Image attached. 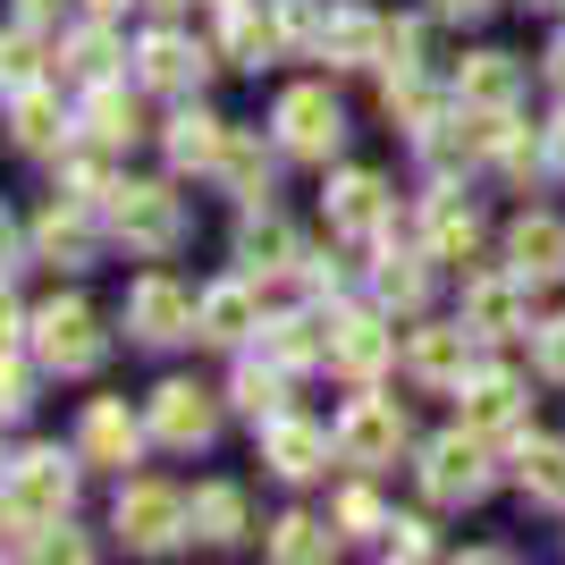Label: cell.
Listing matches in <instances>:
<instances>
[{
    "label": "cell",
    "instance_id": "cell-1",
    "mask_svg": "<svg viewBox=\"0 0 565 565\" xmlns=\"http://www.w3.org/2000/svg\"><path fill=\"white\" fill-rule=\"evenodd\" d=\"M110 354V338H102V312L94 305H76V296H60V305L34 312V363L60 380H85Z\"/></svg>",
    "mask_w": 565,
    "mask_h": 565
},
{
    "label": "cell",
    "instance_id": "cell-2",
    "mask_svg": "<svg viewBox=\"0 0 565 565\" xmlns=\"http://www.w3.org/2000/svg\"><path fill=\"white\" fill-rule=\"evenodd\" d=\"M102 212H110V236L136 245V254H178V236H186V203L169 186H152V178H127Z\"/></svg>",
    "mask_w": 565,
    "mask_h": 565
},
{
    "label": "cell",
    "instance_id": "cell-3",
    "mask_svg": "<svg viewBox=\"0 0 565 565\" xmlns=\"http://www.w3.org/2000/svg\"><path fill=\"white\" fill-rule=\"evenodd\" d=\"M405 439H414V423H405V405H397V397H380V388H363V397L338 414V465H354V472L397 465Z\"/></svg>",
    "mask_w": 565,
    "mask_h": 565
},
{
    "label": "cell",
    "instance_id": "cell-4",
    "mask_svg": "<svg viewBox=\"0 0 565 565\" xmlns=\"http://www.w3.org/2000/svg\"><path fill=\"white\" fill-rule=\"evenodd\" d=\"M110 523H118V541L143 548V557H161V548L194 541V515H186V498L169 490V481H127V490H118V507H110Z\"/></svg>",
    "mask_w": 565,
    "mask_h": 565
},
{
    "label": "cell",
    "instance_id": "cell-5",
    "mask_svg": "<svg viewBox=\"0 0 565 565\" xmlns=\"http://www.w3.org/2000/svg\"><path fill=\"white\" fill-rule=\"evenodd\" d=\"M270 127H279V152H296V161H330L347 143V110H338L330 85H287Z\"/></svg>",
    "mask_w": 565,
    "mask_h": 565
},
{
    "label": "cell",
    "instance_id": "cell-6",
    "mask_svg": "<svg viewBox=\"0 0 565 565\" xmlns=\"http://www.w3.org/2000/svg\"><path fill=\"white\" fill-rule=\"evenodd\" d=\"M405 372L423 380V388H465L481 372V330H472L465 312L456 321H423V330L405 338Z\"/></svg>",
    "mask_w": 565,
    "mask_h": 565
},
{
    "label": "cell",
    "instance_id": "cell-7",
    "mask_svg": "<svg viewBox=\"0 0 565 565\" xmlns=\"http://www.w3.org/2000/svg\"><path fill=\"white\" fill-rule=\"evenodd\" d=\"M338 456V423H312V414H270L262 423V465L279 481H321Z\"/></svg>",
    "mask_w": 565,
    "mask_h": 565
},
{
    "label": "cell",
    "instance_id": "cell-8",
    "mask_svg": "<svg viewBox=\"0 0 565 565\" xmlns=\"http://www.w3.org/2000/svg\"><path fill=\"white\" fill-rule=\"evenodd\" d=\"M490 490V456H481V430H448L423 448V498L430 507H472Z\"/></svg>",
    "mask_w": 565,
    "mask_h": 565
},
{
    "label": "cell",
    "instance_id": "cell-9",
    "mask_svg": "<svg viewBox=\"0 0 565 565\" xmlns=\"http://www.w3.org/2000/svg\"><path fill=\"white\" fill-rule=\"evenodd\" d=\"M76 465H85V456H60V448H25L18 465H9V498H18L25 507V523H60L76 507Z\"/></svg>",
    "mask_w": 565,
    "mask_h": 565
},
{
    "label": "cell",
    "instance_id": "cell-10",
    "mask_svg": "<svg viewBox=\"0 0 565 565\" xmlns=\"http://www.w3.org/2000/svg\"><path fill=\"white\" fill-rule=\"evenodd\" d=\"M127 338L136 347H178V338H194V296L169 270H143L136 287H127Z\"/></svg>",
    "mask_w": 565,
    "mask_h": 565
},
{
    "label": "cell",
    "instance_id": "cell-11",
    "mask_svg": "<svg viewBox=\"0 0 565 565\" xmlns=\"http://www.w3.org/2000/svg\"><path fill=\"white\" fill-rule=\"evenodd\" d=\"M143 423H152V439H161V448H212L220 397H212V388H194V380H161Z\"/></svg>",
    "mask_w": 565,
    "mask_h": 565
},
{
    "label": "cell",
    "instance_id": "cell-12",
    "mask_svg": "<svg viewBox=\"0 0 565 565\" xmlns=\"http://www.w3.org/2000/svg\"><path fill=\"white\" fill-rule=\"evenodd\" d=\"M388 363H397V330H388L380 312H347V321H330V372H347L354 388H372Z\"/></svg>",
    "mask_w": 565,
    "mask_h": 565
},
{
    "label": "cell",
    "instance_id": "cell-13",
    "mask_svg": "<svg viewBox=\"0 0 565 565\" xmlns=\"http://www.w3.org/2000/svg\"><path fill=\"white\" fill-rule=\"evenodd\" d=\"M262 330V296H254V270L245 279H220L194 296V338L203 347H245V338Z\"/></svg>",
    "mask_w": 565,
    "mask_h": 565
},
{
    "label": "cell",
    "instance_id": "cell-14",
    "mask_svg": "<svg viewBox=\"0 0 565 565\" xmlns=\"http://www.w3.org/2000/svg\"><path fill=\"white\" fill-rule=\"evenodd\" d=\"M523 414H532V388L515 372H472L465 380V430L481 439H523Z\"/></svg>",
    "mask_w": 565,
    "mask_h": 565
},
{
    "label": "cell",
    "instance_id": "cell-15",
    "mask_svg": "<svg viewBox=\"0 0 565 565\" xmlns=\"http://www.w3.org/2000/svg\"><path fill=\"white\" fill-rule=\"evenodd\" d=\"M143 430H152V423H136L118 397H94V405H85V423H76V456H85V465H118V472H127L143 456Z\"/></svg>",
    "mask_w": 565,
    "mask_h": 565
},
{
    "label": "cell",
    "instance_id": "cell-16",
    "mask_svg": "<svg viewBox=\"0 0 565 565\" xmlns=\"http://www.w3.org/2000/svg\"><path fill=\"white\" fill-rule=\"evenodd\" d=\"M236 262L254 270V279H287V270H305V245H296V228H287L279 212H262V203H245V228H236Z\"/></svg>",
    "mask_w": 565,
    "mask_h": 565
},
{
    "label": "cell",
    "instance_id": "cell-17",
    "mask_svg": "<svg viewBox=\"0 0 565 565\" xmlns=\"http://www.w3.org/2000/svg\"><path fill=\"white\" fill-rule=\"evenodd\" d=\"M321 203H330L338 236H380L388 228V178H380V169H338Z\"/></svg>",
    "mask_w": 565,
    "mask_h": 565
},
{
    "label": "cell",
    "instance_id": "cell-18",
    "mask_svg": "<svg viewBox=\"0 0 565 565\" xmlns=\"http://www.w3.org/2000/svg\"><path fill=\"white\" fill-rule=\"evenodd\" d=\"M203 68H212V51H194L178 25H161V34H143V43H136V76L152 85V94H194Z\"/></svg>",
    "mask_w": 565,
    "mask_h": 565
},
{
    "label": "cell",
    "instance_id": "cell-19",
    "mask_svg": "<svg viewBox=\"0 0 565 565\" xmlns=\"http://www.w3.org/2000/svg\"><path fill=\"white\" fill-rule=\"evenodd\" d=\"M423 254L430 262H472L481 254V212L465 203V186H439L423 203Z\"/></svg>",
    "mask_w": 565,
    "mask_h": 565
},
{
    "label": "cell",
    "instance_id": "cell-20",
    "mask_svg": "<svg viewBox=\"0 0 565 565\" xmlns=\"http://www.w3.org/2000/svg\"><path fill=\"white\" fill-rule=\"evenodd\" d=\"M68 127L76 118L60 110V94H51L43 76L9 94V143H18V152H68Z\"/></svg>",
    "mask_w": 565,
    "mask_h": 565
},
{
    "label": "cell",
    "instance_id": "cell-21",
    "mask_svg": "<svg viewBox=\"0 0 565 565\" xmlns=\"http://www.w3.org/2000/svg\"><path fill=\"white\" fill-rule=\"evenodd\" d=\"M94 203H76V194H51L43 203V220H34V254L43 262H60V270H85L94 262Z\"/></svg>",
    "mask_w": 565,
    "mask_h": 565
},
{
    "label": "cell",
    "instance_id": "cell-22",
    "mask_svg": "<svg viewBox=\"0 0 565 565\" xmlns=\"http://www.w3.org/2000/svg\"><path fill=\"white\" fill-rule=\"evenodd\" d=\"M456 102H465V110H515L523 102V60L515 51H472L465 68H456Z\"/></svg>",
    "mask_w": 565,
    "mask_h": 565
},
{
    "label": "cell",
    "instance_id": "cell-23",
    "mask_svg": "<svg viewBox=\"0 0 565 565\" xmlns=\"http://www.w3.org/2000/svg\"><path fill=\"white\" fill-rule=\"evenodd\" d=\"M523 287H532L523 270H472V279H465V321L481 338H507L523 321Z\"/></svg>",
    "mask_w": 565,
    "mask_h": 565
},
{
    "label": "cell",
    "instance_id": "cell-24",
    "mask_svg": "<svg viewBox=\"0 0 565 565\" xmlns=\"http://www.w3.org/2000/svg\"><path fill=\"white\" fill-rule=\"evenodd\" d=\"M507 270H523V279L541 287L565 270V220L557 212H523L515 228H507Z\"/></svg>",
    "mask_w": 565,
    "mask_h": 565
},
{
    "label": "cell",
    "instance_id": "cell-25",
    "mask_svg": "<svg viewBox=\"0 0 565 565\" xmlns=\"http://www.w3.org/2000/svg\"><path fill=\"white\" fill-rule=\"evenodd\" d=\"M76 127H85L94 143H136L143 136V102L127 94L118 76H102L94 94H85V110H76Z\"/></svg>",
    "mask_w": 565,
    "mask_h": 565
},
{
    "label": "cell",
    "instance_id": "cell-26",
    "mask_svg": "<svg viewBox=\"0 0 565 565\" xmlns=\"http://www.w3.org/2000/svg\"><path fill=\"white\" fill-rule=\"evenodd\" d=\"M186 515H194V541H212V548H236L254 523H245V490L236 481H203V490L186 498Z\"/></svg>",
    "mask_w": 565,
    "mask_h": 565
},
{
    "label": "cell",
    "instance_id": "cell-27",
    "mask_svg": "<svg viewBox=\"0 0 565 565\" xmlns=\"http://www.w3.org/2000/svg\"><path fill=\"white\" fill-rule=\"evenodd\" d=\"M380 43H388V25H380L372 9H330L321 60H338V68H380Z\"/></svg>",
    "mask_w": 565,
    "mask_h": 565
},
{
    "label": "cell",
    "instance_id": "cell-28",
    "mask_svg": "<svg viewBox=\"0 0 565 565\" xmlns=\"http://www.w3.org/2000/svg\"><path fill=\"white\" fill-rule=\"evenodd\" d=\"M262 354H270V363H287V372L330 363V330H321L312 312H279V321H262Z\"/></svg>",
    "mask_w": 565,
    "mask_h": 565
},
{
    "label": "cell",
    "instance_id": "cell-29",
    "mask_svg": "<svg viewBox=\"0 0 565 565\" xmlns=\"http://www.w3.org/2000/svg\"><path fill=\"white\" fill-rule=\"evenodd\" d=\"M220 152H228V127H220L212 110H178V118H169V161H178V169L212 178Z\"/></svg>",
    "mask_w": 565,
    "mask_h": 565
},
{
    "label": "cell",
    "instance_id": "cell-30",
    "mask_svg": "<svg viewBox=\"0 0 565 565\" xmlns=\"http://www.w3.org/2000/svg\"><path fill=\"white\" fill-rule=\"evenodd\" d=\"M423 262H430V254H405L397 236L380 228V270H372V287H380V305H388V312H414V305H423V287H430Z\"/></svg>",
    "mask_w": 565,
    "mask_h": 565
},
{
    "label": "cell",
    "instance_id": "cell-31",
    "mask_svg": "<svg viewBox=\"0 0 565 565\" xmlns=\"http://www.w3.org/2000/svg\"><path fill=\"white\" fill-rule=\"evenodd\" d=\"M212 178L236 194V203H262V194H270V143L245 136V127H228V152H220Z\"/></svg>",
    "mask_w": 565,
    "mask_h": 565
},
{
    "label": "cell",
    "instance_id": "cell-32",
    "mask_svg": "<svg viewBox=\"0 0 565 565\" xmlns=\"http://www.w3.org/2000/svg\"><path fill=\"white\" fill-rule=\"evenodd\" d=\"M220 51H228V68H270V60H287L279 18H262V9H228V34H220Z\"/></svg>",
    "mask_w": 565,
    "mask_h": 565
},
{
    "label": "cell",
    "instance_id": "cell-33",
    "mask_svg": "<svg viewBox=\"0 0 565 565\" xmlns=\"http://www.w3.org/2000/svg\"><path fill=\"white\" fill-rule=\"evenodd\" d=\"M228 405L254 414V430L270 423V414H287V363H245V372L228 380Z\"/></svg>",
    "mask_w": 565,
    "mask_h": 565
},
{
    "label": "cell",
    "instance_id": "cell-34",
    "mask_svg": "<svg viewBox=\"0 0 565 565\" xmlns=\"http://www.w3.org/2000/svg\"><path fill=\"white\" fill-rule=\"evenodd\" d=\"M270 557H279V565H330L338 532H330V523H312V515H279V523H270Z\"/></svg>",
    "mask_w": 565,
    "mask_h": 565
},
{
    "label": "cell",
    "instance_id": "cell-35",
    "mask_svg": "<svg viewBox=\"0 0 565 565\" xmlns=\"http://www.w3.org/2000/svg\"><path fill=\"white\" fill-rule=\"evenodd\" d=\"M380 110L397 118L405 136H430V127H439V94L423 85V68L414 76H380Z\"/></svg>",
    "mask_w": 565,
    "mask_h": 565
},
{
    "label": "cell",
    "instance_id": "cell-36",
    "mask_svg": "<svg viewBox=\"0 0 565 565\" xmlns=\"http://www.w3.org/2000/svg\"><path fill=\"white\" fill-rule=\"evenodd\" d=\"M523 498L532 507H565V439H523Z\"/></svg>",
    "mask_w": 565,
    "mask_h": 565
},
{
    "label": "cell",
    "instance_id": "cell-37",
    "mask_svg": "<svg viewBox=\"0 0 565 565\" xmlns=\"http://www.w3.org/2000/svg\"><path fill=\"white\" fill-rule=\"evenodd\" d=\"M270 18H279L287 60H321V34H330V9H321V0H270Z\"/></svg>",
    "mask_w": 565,
    "mask_h": 565
},
{
    "label": "cell",
    "instance_id": "cell-38",
    "mask_svg": "<svg viewBox=\"0 0 565 565\" xmlns=\"http://www.w3.org/2000/svg\"><path fill=\"white\" fill-rule=\"evenodd\" d=\"M60 68L68 76H85V85H102V76H118V43H110V25H76L68 43H60Z\"/></svg>",
    "mask_w": 565,
    "mask_h": 565
},
{
    "label": "cell",
    "instance_id": "cell-39",
    "mask_svg": "<svg viewBox=\"0 0 565 565\" xmlns=\"http://www.w3.org/2000/svg\"><path fill=\"white\" fill-rule=\"evenodd\" d=\"M490 161L507 169V178H541V169H557V161H548V143H532V127H515V118H507V136H498Z\"/></svg>",
    "mask_w": 565,
    "mask_h": 565
},
{
    "label": "cell",
    "instance_id": "cell-40",
    "mask_svg": "<svg viewBox=\"0 0 565 565\" xmlns=\"http://www.w3.org/2000/svg\"><path fill=\"white\" fill-rule=\"evenodd\" d=\"M423 68V25L405 18V25H388V43H380V76H414Z\"/></svg>",
    "mask_w": 565,
    "mask_h": 565
},
{
    "label": "cell",
    "instance_id": "cell-41",
    "mask_svg": "<svg viewBox=\"0 0 565 565\" xmlns=\"http://www.w3.org/2000/svg\"><path fill=\"white\" fill-rule=\"evenodd\" d=\"M18 85H34V43H25V25H9L0 34V94H18Z\"/></svg>",
    "mask_w": 565,
    "mask_h": 565
},
{
    "label": "cell",
    "instance_id": "cell-42",
    "mask_svg": "<svg viewBox=\"0 0 565 565\" xmlns=\"http://www.w3.org/2000/svg\"><path fill=\"white\" fill-rule=\"evenodd\" d=\"M25 405H34V372L18 363V347H0V423L25 414Z\"/></svg>",
    "mask_w": 565,
    "mask_h": 565
},
{
    "label": "cell",
    "instance_id": "cell-43",
    "mask_svg": "<svg viewBox=\"0 0 565 565\" xmlns=\"http://www.w3.org/2000/svg\"><path fill=\"white\" fill-rule=\"evenodd\" d=\"M532 363H541V380H557V388H565V312L532 330Z\"/></svg>",
    "mask_w": 565,
    "mask_h": 565
},
{
    "label": "cell",
    "instance_id": "cell-44",
    "mask_svg": "<svg viewBox=\"0 0 565 565\" xmlns=\"http://www.w3.org/2000/svg\"><path fill=\"white\" fill-rule=\"evenodd\" d=\"M338 523H347V532H388L397 515H388L372 490H347V498H338Z\"/></svg>",
    "mask_w": 565,
    "mask_h": 565
},
{
    "label": "cell",
    "instance_id": "cell-45",
    "mask_svg": "<svg viewBox=\"0 0 565 565\" xmlns=\"http://www.w3.org/2000/svg\"><path fill=\"white\" fill-rule=\"evenodd\" d=\"M388 548H397V557H430L439 541H430V523H423V515H397V523H388Z\"/></svg>",
    "mask_w": 565,
    "mask_h": 565
},
{
    "label": "cell",
    "instance_id": "cell-46",
    "mask_svg": "<svg viewBox=\"0 0 565 565\" xmlns=\"http://www.w3.org/2000/svg\"><path fill=\"white\" fill-rule=\"evenodd\" d=\"M430 18H448V25H472V18H490V0H430Z\"/></svg>",
    "mask_w": 565,
    "mask_h": 565
},
{
    "label": "cell",
    "instance_id": "cell-47",
    "mask_svg": "<svg viewBox=\"0 0 565 565\" xmlns=\"http://www.w3.org/2000/svg\"><path fill=\"white\" fill-rule=\"evenodd\" d=\"M18 254H25V236H18V220L0 212V279H9V270H18Z\"/></svg>",
    "mask_w": 565,
    "mask_h": 565
},
{
    "label": "cell",
    "instance_id": "cell-48",
    "mask_svg": "<svg viewBox=\"0 0 565 565\" xmlns=\"http://www.w3.org/2000/svg\"><path fill=\"white\" fill-rule=\"evenodd\" d=\"M18 330H25V312H18V296L0 287V347H18Z\"/></svg>",
    "mask_w": 565,
    "mask_h": 565
},
{
    "label": "cell",
    "instance_id": "cell-49",
    "mask_svg": "<svg viewBox=\"0 0 565 565\" xmlns=\"http://www.w3.org/2000/svg\"><path fill=\"white\" fill-rule=\"evenodd\" d=\"M51 9H60V0H18V25H43Z\"/></svg>",
    "mask_w": 565,
    "mask_h": 565
},
{
    "label": "cell",
    "instance_id": "cell-50",
    "mask_svg": "<svg viewBox=\"0 0 565 565\" xmlns=\"http://www.w3.org/2000/svg\"><path fill=\"white\" fill-rule=\"evenodd\" d=\"M548 85H557V94H565V34H557V43H548Z\"/></svg>",
    "mask_w": 565,
    "mask_h": 565
},
{
    "label": "cell",
    "instance_id": "cell-51",
    "mask_svg": "<svg viewBox=\"0 0 565 565\" xmlns=\"http://www.w3.org/2000/svg\"><path fill=\"white\" fill-rule=\"evenodd\" d=\"M548 161L565 169V118H557V127H548Z\"/></svg>",
    "mask_w": 565,
    "mask_h": 565
},
{
    "label": "cell",
    "instance_id": "cell-52",
    "mask_svg": "<svg viewBox=\"0 0 565 565\" xmlns=\"http://www.w3.org/2000/svg\"><path fill=\"white\" fill-rule=\"evenodd\" d=\"M85 9H94V18H118V9H127V0H85Z\"/></svg>",
    "mask_w": 565,
    "mask_h": 565
},
{
    "label": "cell",
    "instance_id": "cell-53",
    "mask_svg": "<svg viewBox=\"0 0 565 565\" xmlns=\"http://www.w3.org/2000/svg\"><path fill=\"white\" fill-rule=\"evenodd\" d=\"M228 9H254V0H220V18H228Z\"/></svg>",
    "mask_w": 565,
    "mask_h": 565
},
{
    "label": "cell",
    "instance_id": "cell-54",
    "mask_svg": "<svg viewBox=\"0 0 565 565\" xmlns=\"http://www.w3.org/2000/svg\"><path fill=\"white\" fill-rule=\"evenodd\" d=\"M0 490H9V456H0Z\"/></svg>",
    "mask_w": 565,
    "mask_h": 565
},
{
    "label": "cell",
    "instance_id": "cell-55",
    "mask_svg": "<svg viewBox=\"0 0 565 565\" xmlns=\"http://www.w3.org/2000/svg\"><path fill=\"white\" fill-rule=\"evenodd\" d=\"M152 9H178V0H152Z\"/></svg>",
    "mask_w": 565,
    "mask_h": 565
},
{
    "label": "cell",
    "instance_id": "cell-56",
    "mask_svg": "<svg viewBox=\"0 0 565 565\" xmlns=\"http://www.w3.org/2000/svg\"><path fill=\"white\" fill-rule=\"evenodd\" d=\"M523 9H548V0H523Z\"/></svg>",
    "mask_w": 565,
    "mask_h": 565
}]
</instances>
